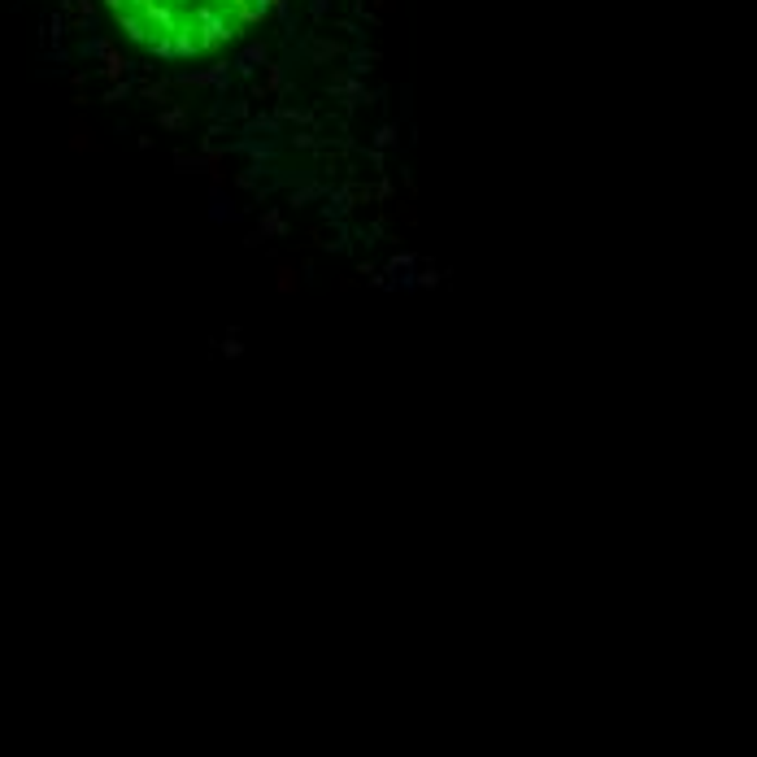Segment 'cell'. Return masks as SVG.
Returning a JSON list of instances; mask_svg holds the SVG:
<instances>
[{
    "label": "cell",
    "mask_w": 757,
    "mask_h": 757,
    "mask_svg": "<svg viewBox=\"0 0 757 757\" xmlns=\"http://www.w3.org/2000/svg\"><path fill=\"white\" fill-rule=\"evenodd\" d=\"M270 0H105L131 40L157 57H205L244 35Z\"/></svg>",
    "instance_id": "1"
}]
</instances>
